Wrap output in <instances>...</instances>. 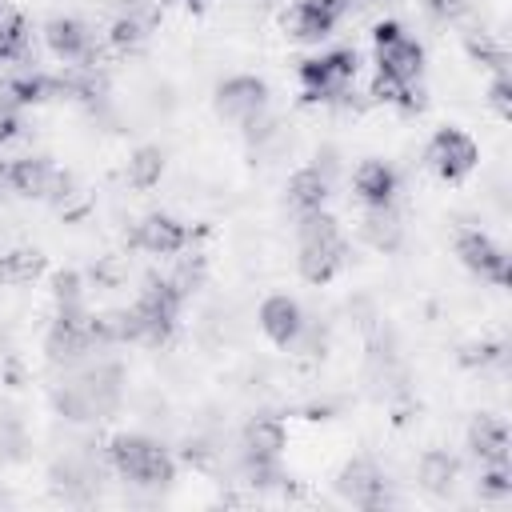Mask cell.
Here are the masks:
<instances>
[{"instance_id":"6da1fadb","label":"cell","mask_w":512,"mask_h":512,"mask_svg":"<svg viewBox=\"0 0 512 512\" xmlns=\"http://www.w3.org/2000/svg\"><path fill=\"white\" fill-rule=\"evenodd\" d=\"M108 464L132 480V484H144V488H168L176 480V456L160 444V440H148L140 432H120L108 440Z\"/></svg>"},{"instance_id":"7a4b0ae2","label":"cell","mask_w":512,"mask_h":512,"mask_svg":"<svg viewBox=\"0 0 512 512\" xmlns=\"http://www.w3.org/2000/svg\"><path fill=\"white\" fill-rule=\"evenodd\" d=\"M360 72L356 48H332L320 56L300 60V92L308 104H336L344 92H352V80Z\"/></svg>"},{"instance_id":"3957f363","label":"cell","mask_w":512,"mask_h":512,"mask_svg":"<svg viewBox=\"0 0 512 512\" xmlns=\"http://www.w3.org/2000/svg\"><path fill=\"white\" fill-rule=\"evenodd\" d=\"M372 48H376V72L392 80L416 84L424 76V48L416 36H408L396 20H380L372 28Z\"/></svg>"},{"instance_id":"277c9868","label":"cell","mask_w":512,"mask_h":512,"mask_svg":"<svg viewBox=\"0 0 512 512\" xmlns=\"http://www.w3.org/2000/svg\"><path fill=\"white\" fill-rule=\"evenodd\" d=\"M424 164H428L440 180L456 184V180H464V176L480 164V148H476V140H472L468 132H460V128H440V132L428 140V148H424Z\"/></svg>"},{"instance_id":"5b68a950","label":"cell","mask_w":512,"mask_h":512,"mask_svg":"<svg viewBox=\"0 0 512 512\" xmlns=\"http://www.w3.org/2000/svg\"><path fill=\"white\" fill-rule=\"evenodd\" d=\"M336 492H340L352 508H364V512H376V508L392 504L388 480H384V472L376 468V460H368V456H352V460L336 472Z\"/></svg>"},{"instance_id":"8992f818","label":"cell","mask_w":512,"mask_h":512,"mask_svg":"<svg viewBox=\"0 0 512 512\" xmlns=\"http://www.w3.org/2000/svg\"><path fill=\"white\" fill-rule=\"evenodd\" d=\"M456 256H460V264H464L468 272H476L480 280H488V284H496V288H504L508 276H512L508 252H504L488 232H480V228H464V232L456 236Z\"/></svg>"},{"instance_id":"52a82bcc","label":"cell","mask_w":512,"mask_h":512,"mask_svg":"<svg viewBox=\"0 0 512 512\" xmlns=\"http://www.w3.org/2000/svg\"><path fill=\"white\" fill-rule=\"evenodd\" d=\"M216 112L244 128L248 120H256L260 112H268V84L260 76H228L220 88H216Z\"/></svg>"},{"instance_id":"ba28073f","label":"cell","mask_w":512,"mask_h":512,"mask_svg":"<svg viewBox=\"0 0 512 512\" xmlns=\"http://www.w3.org/2000/svg\"><path fill=\"white\" fill-rule=\"evenodd\" d=\"M348 264V240L344 232L320 236V240H296V272L308 284H328Z\"/></svg>"},{"instance_id":"9c48e42d","label":"cell","mask_w":512,"mask_h":512,"mask_svg":"<svg viewBox=\"0 0 512 512\" xmlns=\"http://www.w3.org/2000/svg\"><path fill=\"white\" fill-rule=\"evenodd\" d=\"M348 12L352 0H296L292 12L284 16V28L296 40H324Z\"/></svg>"},{"instance_id":"30bf717a","label":"cell","mask_w":512,"mask_h":512,"mask_svg":"<svg viewBox=\"0 0 512 512\" xmlns=\"http://www.w3.org/2000/svg\"><path fill=\"white\" fill-rule=\"evenodd\" d=\"M188 240H192V232L176 216H164V212L144 216L132 232V248H140L148 256H180L188 248Z\"/></svg>"},{"instance_id":"8fae6325","label":"cell","mask_w":512,"mask_h":512,"mask_svg":"<svg viewBox=\"0 0 512 512\" xmlns=\"http://www.w3.org/2000/svg\"><path fill=\"white\" fill-rule=\"evenodd\" d=\"M256 320H260V332H264L276 348H292L296 336L304 332V320H308V316H304V308H300L292 296L276 292V296H268V300L260 304Z\"/></svg>"},{"instance_id":"7c38bea8","label":"cell","mask_w":512,"mask_h":512,"mask_svg":"<svg viewBox=\"0 0 512 512\" xmlns=\"http://www.w3.org/2000/svg\"><path fill=\"white\" fill-rule=\"evenodd\" d=\"M44 44L64 64H88L92 60V32L76 16H52L44 24Z\"/></svg>"},{"instance_id":"4fadbf2b","label":"cell","mask_w":512,"mask_h":512,"mask_svg":"<svg viewBox=\"0 0 512 512\" xmlns=\"http://www.w3.org/2000/svg\"><path fill=\"white\" fill-rule=\"evenodd\" d=\"M56 172L60 168L48 156H16V160H8V192L28 196V200H48Z\"/></svg>"},{"instance_id":"5bb4252c","label":"cell","mask_w":512,"mask_h":512,"mask_svg":"<svg viewBox=\"0 0 512 512\" xmlns=\"http://www.w3.org/2000/svg\"><path fill=\"white\" fill-rule=\"evenodd\" d=\"M52 408H56V416H64V420H72V424L104 420L100 400H96V392L88 388V380H84L80 372H72L64 384L52 388Z\"/></svg>"},{"instance_id":"9a60e30c","label":"cell","mask_w":512,"mask_h":512,"mask_svg":"<svg viewBox=\"0 0 512 512\" xmlns=\"http://www.w3.org/2000/svg\"><path fill=\"white\" fill-rule=\"evenodd\" d=\"M396 188H400L396 168L384 164V160H360L356 172H352V192H356V200H360L364 208H372V204H392V200H396Z\"/></svg>"},{"instance_id":"2e32d148","label":"cell","mask_w":512,"mask_h":512,"mask_svg":"<svg viewBox=\"0 0 512 512\" xmlns=\"http://www.w3.org/2000/svg\"><path fill=\"white\" fill-rule=\"evenodd\" d=\"M360 240L376 252H396L400 240H404V224H400V212L392 204H372L364 208L360 216Z\"/></svg>"},{"instance_id":"e0dca14e","label":"cell","mask_w":512,"mask_h":512,"mask_svg":"<svg viewBox=\"0 0 512 512\" xmlns=\"http://www.w3.org/2000/svg\"><path fill=\"white\" fill-rule=\"evenodd\" d=\"M468 452L480 464H508V424L500 416H476L468 424Z\"/></svg>"},{"instance_id":"ac0fdd59","label":"cell","mask_w":512,"mask_h":512,"mask_svg":"<svg viewBox=\"0 0 512 512\" xmlns=\"http://www.w3.org/2000/svg\"><path fill=\"white\" fill-rule=\"evenodd\" d=\"M284 444H288V432H284V424H280L276 416H252V420L244 424V432H240V448H244V456L280 460Z\"/></svg>"},{"instance_id":"d6986e66","label":"cell","mask_w":512,"mask_h":512,"mask_svg":"<svg viewBox=\"0 0 512 512\" xmlns=\"http://www.w3.org/2000/svg\"><path fill=\"white\" fill-rule=\"evenodd\" d=\"M456 480H460V460H456L452 452L428 448V452L420 456V464H416V484H420L424 492L448 496V492L456 488Z\"/></svg>"},{"instance_id":"ffe728a7","label":"cell","mask_w":512,"mask_h":512,"mask_svg":"<svg viewBox=\"0 0 512 512\" xmlns=\"http://www.w3.org/2000/svg\"><path fill=\"white\" fill-rule=\"evenodd\" d=\"M328 192H332V180H328L324 172H316L312 164H308V168H296V172L288 176V188H284V196H288V204H292L296 212H316V208H324V204H328Z\"/></svg>"},{"instance_id":"44dd1931","label":"cell","mask_w":512,"mask_h":512,"mask_svg":"<svg viewBox=\"0 0 512 512\" xmlns=\"http://www.w3.org/2000/svg\"><path fill=\"white\" fill-rule=\"evenodd\" d=\"M464 52L480 64V68H492V72H508V44L500 40V32H488V28H468L464 32Z\"/></svg>"},{"instance_id":"7402d4cb","label":"cell","mask_w":512,"mask_h":512,"mask_svg":"<svg viewBox=\"0 0 512 512\" xmlns=\"http://www.w3.org/2000/svg\"><path fill=\"white\" fill-rule=\"evenodd\" d=\"M160 176H164V152H160L156 144H140V148L128 156V164H124V180H128V188H136V192L156 188Z\"/></svg>"},{"instance_id":"603a6c76","label":"cell","mask_w":512,"mask_h":512,"mask_svg":"<svg viewBox=\"0 0 512 512\" xmlns=\"http://www.w3.org/2000/svg\"><path fill=\"white\" fill-rule=\"evenodd\" d=\"M40 272H44V252L40 248H8V252H0V284L20 288V284H32Z\"/></svg>"},{"instance_id":"cb8c5ba5","label":"cell","mask_w":512,"mask_h":512,"mask_svg":"<svg viewBox=\"0 0 512 512\" xmlns=\"http://www.w3.org/2000/svg\"><path fill=\"white\" fill-rule=\"evenodd\" d=\"M372 100L392 104V108H400V112H420V108H424L420 80L408 84V80H392V76H384V72H376V80H372Z\"/></svg>"},{"instance_id":"d4e9b609","label":"cell","mask_w":512,"mask_h":512,"mask_svg":"<svg viewBox=\"0 0 512 512\" xmlns=\"http://www.w3.org/2000/svg\"><path fill=\"white\" fill-rule=\"evenodd\" d=\"M28 56V20L4 4L0 8V64H12V60H24Z\"/></svg>"},{"instance_id":"484cf974","label":"cell","mask_w":512,"mask_h":512,"mask_svg":"<svg viewBox=\"0 0 512 512\" xmlns=\"http://www.w3.org/2000/svg\"><path fill=\"white\" fill-rule=\"evenodd\" d=\"M220 456H224V448L216 440H208V436H188L184 448H180V460L192 464V468H200V472H216L220 468Z\"/></svg>"},{"instance_id":"4316f807","label":"cell","mask_w":512,"mask_h":512,"mask_svg":"<svg viewBox=\"0 0 512 512\" xmlns=\"http://www.w3.org/2000/svg\"><path fill=\"white\" fill-rule=\"evenodd\" d=\"M204 272H208V268H204V256H180V260H176V268L168 272V284L188 300V296L204 284Z\"/></svg>"},{"instance_id":"83f0119b","label":"cell","mask_w":512,"mask_h":512,"mask_svg":"<svg viewBox=\"0 0 512 512\" xmlns=\"http://www.w3.org/2000/svg\"><path fill=\"white\" fill-rule=\"evenodd\" d=\"M112 16L120 20H136L140 28H156L160 20V0H112Z\"/></svg>"},{"instance_id":"f1b7e54d","label":"cell","mask_w":512,"mask_h":512,"mask_svg":"<svg viewBox=\"0 0 512 512\" xmlns=\"http://www.w3.org/2000/svg\"><path fill=\"white\" fill-rule=\"evenodd\" d=\"M52 300H56V308H84V280H80V272H56L52 276Z\"/></svg>"},{"instance_id":"f546056e","label":"cell","mask_w":512,"mask_h":512,"mask_svg":"<svg viewBox=\"0 0 512 512\" xmlns=\"http://www.w3.org/2000/svg\"><path fill=\"white\" fill-rule=\"evenodd\" d=\"M476 492H480L484 500H504V496H512V472H508V464H484Z\"/></svg>"},{"instance_id":"4dcf8cb0","label":"cell","mask_w":512,"mask_h":512,"mask_svg":"<svg viewBox=\"0 0 512 512\" xmlns=\"http://www.w3.org/2000/svg\"><path fill=\"white\" fill-rule=\"evenodd\" d=\"M144 40H148V28H140L136 20H120V16H112L108 44H112L116 52H132V48H140Z\"/></svg>"},{"instance_id":"1f68e13d","label":"cell","mask_w":512,"mask_h":512,"mask_svg":"<svg viewBox=\"0 0 512 512\" xmlns=\"http://www.w3.org/2000/svg\"><path fill=\"white\" fill-rule=\"evenodd\" d=\"M500 360H504V344L500 340H480V344H468L460 352V364H468V368H492Z\"/></svg>"},{"instance_id":"d6a6232c","label":"cell","mask_w":512,"mask_h":512,"mask_svg":"<svg viewBox=\"0 0 512 512\" xmlns=\"http://www.w3.org/2000/svg\"><path fill=\"white\" fill-rule=\"evenodd\" d=\"M424 12L436 24H460L472 12V0H424Z\"/></svg>"},{"instance_id":"836d02e7","label":"cell","mask_w":512,"mask_h":512,"mask_svg":"<svg viewBox=\"0 0 512 512\" xmlns=\"http://www.w3.org/2000/svg\"><path fill=\"white\" fill-rule=\"evenodd\" d=\"M488 104H492L496 116H512V76H508V72H492Z\"/></svg>"},{"instance_id":"e575fe53","label":"cell","mask_w":512,"mask_h":512,"mask_svg":"<svg viewBox=\"0 0 512 512\" xmlns=\"http://www.w3.org/2000/svg\"><path fill=\"white\" fill-rule=\"evenodd\" d=\"M92 276H96V284H104V288H120V280L128 276V268H124L120 260H100V264L92 268Z\"/></svg>"},{"instance_id":"d590c367","label":"cell","mask_w":512,"mask_h":512,"mask_svg":"<svg viewBox=\"0 0 512 512\" xmlns=\"http://www.w3.org/2000/svg\"><path fill=\"white\" fill-rule=\"evenodd\" d=\"M16 136H20V116H16V108H4L0 104V148L12 144Z\"/></svg>"},{"instance_id":"8d00e7d4","label":"cell","mask_w":512,"mask_h":512,"mask_svg":"<svg viewBox=\"0 0 512 512\" xmlns=\"http://www.w3.org/2000/svg\"><path fill=\"white\" fill-rule=\"evenodd\" d=\"M0 192H8V160H0Z\"/></svg>"},{"instance_id":"74e56055","label":"cell","mask_w":512,"mask_h":512,"mask_svg":"<svg viewBox=\"0 0 512 512\" xmlns=\"http://www.w3.org/2000/svg\"><path fill=\"white\" fill-rule=\"evenodd\" d=\"M188 4H200V0H188Z\"/></svg>"}]
</instances>
